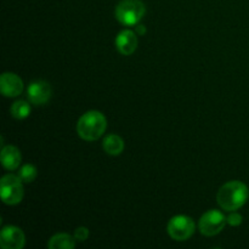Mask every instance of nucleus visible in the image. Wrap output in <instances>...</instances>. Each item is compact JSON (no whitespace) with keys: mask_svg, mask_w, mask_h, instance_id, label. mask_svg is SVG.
Segmentation results:
<instances>
[{"mask_svg":"<svg viewBox=\"0 0 249 249\" xmlns=\"http://www.w3.org/2000/svg\"><path fill=\"white\" fill-rule=\"evenodd\" d=\"M248 197L249 190L247 185L238 180H233L226 182L219 189L216 201L224 211L235 212L245 206Z\"/></svg>","mask_w":249,"mask_h":249,"instance_id":"obj_1","label":"nucleus"},{"mask_svg":"<svg viewBox=\"0 0 249 249\" xmlns=\"http://www.w3.org/2000/svg\"><path fill=\"white\" fill-rule=\"evenodd\" d=\"M107 129V119L101 112H85L77 123V133L83 140L95 141L101 138Z\"/></svg>","mask_w":249,"mask_h":249,"instance_id":"obj_2","label":"nucleus"},{"mask_svg":"<svg viewBox=\"0 0 249 249\" xmlns=\"http://www.w3.org/2000/svg\"><path fill=\"white\" fill-rule=\"evenodd\" d=\"M146 7L141 0H122L116 7V18L124 26H135L145 16Z\"/></svg>","mask_w":249,"mask_h":249,"instance_id":"obj_3","label":"nucleus"},{"mask_svg":"<svg viewBox=\"0 0 249 249\" xmlns=\"http://www.w3.org/2000/svg\"><path fill=\"white\" fill-rule=\"evenodd\" d=\"M18 175L6 174L1 178L0 181V195L5 204L15 206L18 204L23 198V185Z\"/></svg>","mask_w":249,"mask_h":249,"instance_id":"obj_4","label":"nucleus"},{"mask_svg":"<svg viewBox=\"0 0 249 249\" xmlns=\"http://www.w3.org/2000/svg\"><path fill=\"white\" fill-rule=\"evenodd\" d=\"M168 233L175 241H186L195 233V221L187 215H175L168 223Z\"/></svg>","mask_w":249,"mask_h":249,"instance_id":"obj_5","label":"nucleus"},{"mask_svg":"<svg viewBox=\"0 0 249 249\" xmlns=\"http://www.w3.org/2000/svg\"><path fill=\"white\" fill-rule=\"evenodd\" d=\"M226 223L228 221H226L225 215L221 212L211 209V211L206 212L199 219V231L202 235L208 236V237L215 236L223 231Z\"/></svg>","mask_w":249,"mask_h":249,"instance_id":"obj_6","label":"nucleus"},{"mask_svg":"<svg viewBox=\"0 0 249 249\" xmlns=\"http://www.w3.org/2000/svg\"><path fill=\"white\" fill-rule=\"evenodd\" d=\"M26 243L23 231L17 226H5L0 232V246L4 249H22Z\"/></svg>","mask_w":249,"mask_h":249,"instance_id":"obj_7","label":"nucleus"},{"mask_svg":"<svg viewBox=\"0 0 249 249\" xmlns=\"http://www.w3.org/2000/svg\"><path fill=\"white\" fill-rule=\"evenodd\" d=\"M53 90L49 83L44 80H36L29 84L27 88V96H28L29 102L33 105H45L50 100Z\"/></svg>","mask_w":249,"mask_h":249,"instance_id":"obj_8","label":"nucleus"},{"mask_svg":"<svg viewBox=\"0 0 249 249\" xmlns=\"http://www.w3.org/2000/svg\"><path fill=\"white\" fill-rule=\"evenodd\" d=\"M0 90L6 97H16L23 91V82L17 74L11 72L2 73L0 77Z\"/></svg>","mask_w":249,"mask_h":249,"instance_id":"obj_9","label":"nucleus"},{"mask_svg":"<svg viewBox=\"0 0 249 249\" xmlns=\"http://www.w3.org/2000/svg\"><path fill=\"white\" fill-rule=\"evenodd\" d=\"M138 36L135 32L130 29H124L117 36L116 38V48L122 55L129 56L134 53V51L138 49Z\"/></svg>","mask_w":249,"mask_h":249,"instance_id":"obj_10","label":"nucleus"},{"mask_svg":"<svg viewBox=\"0 0 249 249\" xmlns=\"http://www.w3.org/2000/svg\"><path fill=\"white\" fill-rule=\"evenodd\" d=\"M22 156L21 152L15 146H4L1 150V164L5 169L15 170L19 167Z\"/></svg>","mask_w":249,"mask_h":249,"instance_id":"obj_11","label":"nucleus"},{"mask_svg":"<svg viewBox=\"0 0 249 249\" xmlns=\"http://www.w3.org/2000/svg\"><path fill=\"white\" fill-rule=\"evenodd\" d=\"M102 146L107 155L119 156L124 150V141L121 136L116 135V134H109L105 138Z\"/></svg>","mask_w":249,"mask_h":249,"instance_id":"obj_12","label":"nucleus"},{"mask_svg":"<svg viewBox=\"0 0 249 249\" xmlns=\"http://www.w3.org/2000/svg\"><path fill=\"white\" fill-rule=\"evenodd\" d=\"M74 236L68 233H57L53 236L48 243L49 249H73L75 247Z\"/></svg>","mask_w":249,"mask_h":249,"instance_id":"obj_13","label":"nucleus"},{"mask_svg":"<svg viewBox=\"0 0 249 249\" xmlns=\"http://www.w3.org/2000/svg\"><path fill=\"white\" fill-rule=\"evenodd\" d=\"M10 113L14 118L16 119H24L29 116L31 113V106L27 101L19 100L12 104L11 108H10Z\"/></svg>","mask_w":249,"mask_h":249,"instance_id":"obj_14","label":"nucleus"},{"mask_svg":"<svg viewBox=\"0 0 249 249\" xmlns=\"http://www.w3.org/2000/svg\"><path fill=\"white\" fill-rule=\"evenodd\" d=\"M36 174H38L36 173V168L33 164H24L23 167H21L19 172L17 173L19 179L23 182H26V184L34 181V179L36 178Z\"/></svg>","mask_w":249,"mask_h":249,"instance_id":"obj_15","label":"nucleus"},{"mask_svg":"<svg viewBox=\"0 0 249 249\" xmlns=\"http://www.w3.org/2000/svg\"><path fill=\"white\" fill-rule=\"evenodd\" d=\"M226 221H228L229 225L238 226V225H241V224H242L243 218H242V215H241V214L236 213V212H231L230 215L226 218Z\"/></svg>","mask_w":249,"mask_h":249,"instance_id":"obj_16","label":"nucleus"},{"mask_svg":"<svg viewBox=\"0 0 249 249\" xmlns=\"http://www.w3.org/2000/svg\"><path fill=\"white\" fill-rule=\"evenodd\" d=\"M88 237H89V230H88L87 228H84V226H82V228H78L77 230L74 231V238L77 241L83 242V241L87 240Z\"/></svg>","mask_w":249,"mask_h":249,"instance_id":"obj_17","label":"nucleus"},{"mask_svg":"<svg viewBox=\"0 0 249 249\" xmlns=\"http://www.w3.org/2000/svg\"><path fill=\"white\" fill-rule=\"evenodd\" d=\"M145 32H146V28L142 26V24H136V33H138L139 36H142Z\"/></svg>","mask_w":249,"mask_h":249,"instance_id":"obj_18","label":"nucleus"}]
</instances>
